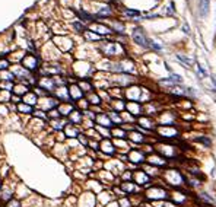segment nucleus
Listing matches in <instances>:
<instances>
[{
    "instance_id": "obj_11",
    "label": "nucleus",
    "mask_w": 216,
    "mask_h": 207,
    "mask_svg": "<svg viewBox=\"0 0 216 207\" xmlns=\"http://www.w3.org/2000/svg\"><path fill=\"white\" fill-rule=\"evenodd\" d=\"M169 80L172 83H181L182 82V79L178 76V74H171V76H169Z\"/></svg>"
},
{
    "instance_id": "obj_3",
    "label": "nucleus",
    "mask_w": 216,
    "mask_h": 207,
    "mask_svg": "<svg viewBox=\"0 0 216 207\" xmlns=\"http://www.w3.org/2000/svg\"><path fill=\"white\" fill-rule=\"evenodd\" d=\"M130 160L131 162H135L136 165H139V164H143L145 160H146V156H145V153L143 152H140L139 149H136V150H133L131 153H130Z\"/></svg>"
},
{
    "instance_id": "obj_5",
    "label": "nucleus",
    "mask_w": 216,
    "mask_h": 207,
    "mask_svg": "<svg viewBox=\"0 0 216 207\" xmlns=\"http://www.w3.org/2000/svg\"><path fill=\"white\" fill-rule=\"evenodd\" d=\"M24 66L31 69V70H34V69H37V66H38V60H37L34 56H26V57L24 58Z\"/></svg>"
},
{
    "instance_id": "obj_9",
    "label": "nucleus",
    "mask_w": 216,
    "mask_h": 207,
    "mask_svg": "<svg viewBox=\"0 0 216 207\" xmlns=\"http://www.w3.org/2000/svg\"><path fill=\"white\" fill-rule=\"evenodd\" d=\"M92 29H95L96 32H101V34H107V32H110L108 31V28H105V26H102V25H95Z\"/></svg>"
},
{
    "instance_id": "obj_22",
    "label": "nucleus",
    "mask_w": 216,
    "mask_h": 207,
    "mask_svg": "<svg viewBox=\"0 0 216 207\" xmlns=\"http://www.w3.org/2000/svg\"><path fill=\"white\" fill-rule=\"evenodd\" d=\"M19 110H21V111H26V112H31V106H26V105H19Z\"/></svg>"
},
{
    "instance_id": "obj_10",
    "label": "nucleus",
    "mask_w": 216,
    "mask_h": 207,
    "mask_svg": "<svg viewBox=\"0 0 216 207\" xmlns=\"http://www.w3.org/2000/svg\"><path fill=\"white\" fill-rule=\"evenodd\" d=\"M177 60H180V61H182V63H186V64H187V67L190 66V64H193L191 58H187V57H184V56H177Z\"/></svg>"
},
{
    "instance_id": "obj_26",
    "label": "nucleus",
    "mask_w": 216,
    "mask_h": 207,
    "mask_svg": "<svg viewBox=\"0 0 216 207\" xmlns=\"http://www.w3.org/2000/svg\"><path fill=\"white\" fill-rule=\"evenodd\" d=\"M212 82H213V85L216 86V77L215 76H212Z\"/></svg>"
},
{
    "instance_id": "obj_20",
    "label": "nucleus",
    "mask_w": 216,
    "mask_h": 207,
    "mask_svg": "<svg viewBox=\"0 0 216 207\" xmlns=\"http://www.w3.org/2000/svg\"><path fill=\"white\" fill-rule=\"evenodd\" d=\"M114 134L117 136V137H126V133L121 130H114Z\"/></svg>"
},
{
    "instance_id": "obj_7",
    "label": "nucleus",
    "mask_w": 216,
    "mask_h": 207,
    "mask_svg": "<svg viewBox=\"0 0 216 207\" xmlns=\"http://www.w3.org/2000/svg\"><path fill=\"white\" fill-rule=\"evenodd\" d=\"M196 142H199V143H202V145H205L206 147H210L212 146V140L209 139V137H203V136H200V137H196Z\"/></svg>"
},
{
    "instance_id": "obj_13",
    "label": "nucleus",
    "mask_w": 216,
    "mask_h": 207,
    "mask_svg": "<svg viewBox=\"0 0 216 207\" xmlns=\"http://www.w3.org/2000/svg\"><path fill=\"white\" fill-rule=\"evenodd\" d=\"M148 47H150V48L156 50V51H159L161 50V45H158V44H155L152 39H148Z\"/></svg>"
},
{
    "instance_id": "obj_19",
    "label": "nucleus",
    "mask_w": 216,
    "mask_h": 207,
    "mask_svg": "<svg viewBox=\"0 0 216 207\" xmlns=\"http://www.w3.org/2000/svg\"><path fill=\"white\" fill-rule=\"evenodd\" d=\"M197 67H199V72H200V74H202V76H207L206 69H203V66H200V64H197Z\"/></svg>"
},
{
    "instance_id": "obj_2",
    "label": "nucleus",
    "mask_w": 216,
    "mask_h": 207,
    "mask_svg": "<svg viewBox=\"0 0 216 207\" xmlns=\"http://www.w3.org/2000/svg\"><path fill=\"white\" fill-rule=\"evenodd\" d=\"M133 179H135L136 184L145 185L146 182H149V175L145 172L143 169H139V171H136V172L133 173Z\"/></svg>"
},
{
    "instance_id": "obj_15",
    "label": "nucleus",
    "mask_w": 216,
    "mask_h": 207,
    "mask_svg": "<svg viewBox=\"0 0 216 207\" xmlns=\"http://www.w3.org/2000/svg\"><path fill=\"white\" fill-rule=\"evenodd\" d=\"M110 13H111L110 7H104V9L99 10V16H102V15H105V16H107V15H110Z\"/></svg>"
},
{
    "instance_id": "obj_12",
    "label": "nucleus",
    "mask_w": 216,
    "mask_h": 207,
    "mask_svg": "<svg viewBox=\"0 0 216 207\" xmlns=\"http://www.w3.org/2000/svg\"><path fill=\"white\" fill-rule=\"evenodd\" d=\"M131 139L136 140V142H140V143L145 142V137L142 134H139V133H133V134H131Z\"/></svg>"
},
{
    "instance_id": "obj_6",
    "label": "nucleus",
    "mask_w": 216,
    "mask_h": 207,
    "mask_svg": "<svg viewBox=\"0 0 216 207\" xmlns=\"http://www.w3.org/2000/svg\"><path fill=\"white\" fill-rule=\"evenodd\" d=\"M209 2L210 0H200V15L206 16L209 13Z\"/></svg>"
},
{
    "instance_id": "obj_18",
    "label": "nucleus",
    "mask_w": 216,
    "mask_h": 207,
    "mask_svg": "<svg viewBox=\"0 0 216 207\" xmlns=\"http://www.w3.org/2000/svg\"><path fill=\"white\" fill-rule=\"evenodd\" d=\"M114 28L117 29V32H124V26L121 24H114Z\"/></svg>"
},
{
    "instance_id": "obj_17",
    "label": "nucleus",
    "mask_w": 216,
    "mask_h": 207,
    "mask_svg": "<svg viewBox=\"0 0 216 207\" xmlns=\"http://www.w3.org/2000/svg\"><path fill=\"white\" fill-rule=\"evenodd\" d=\"M174 12H175V10H174V2H171L169 6H168V9H167V13H168V15H174Z\"/></svg>"
},
{
    "instance_id": "obj_1",
    "label": "nucleus",
    "mask_w": 216,
    "mask_h": 207,
    "mask_svg": "<svg viewBox=\"0 0 216 207\" xmlns=\"http://www.w3.org/2000/svg\"><path fill=\"white\" fill-rule=\"evenodd\" d=\"M133 39H135V43H137L139 45H142V47H148V38L145 37L143 31L140 28H136L135 31H133Z\"/></svg>"
},
{
    "instance_id": "obj_24",
    "label": "nucleus",
    "mask_w": 216,
    "mask_h": 207,
    "mask_svg": "<svg viewBox=\"0 0 216 207\" xmlns=\"http://www.w3.org/2000/svg\"><path fill=\"white\" fill-rule=\"evenodd\" d=\"M7 67V63L6 61H0V69H6Z\"/></svg>"
},
{
    "instance_id": "obj_21",
    "label": "nucleus",
    "mask_w": 216,
    "mask_h": 207,
    "mask_svg": "<svg viewBox=\"0 0 216 207\" xmlns=\"http://www.w3.org/2000/svg\"><path fill=\"white\" fill-rule=\"evenodd\" d=\"M126 13L130 15V16H137V15H140L137 10H126Z\"/></svg>"
},
{
    "instance_id": "obj_14",
    "label": "nucleus",
    "mask_w": 216,
    "mask_h": 207,
    "mask_svg": "<svg viewBox=\"0 0 216 207\" xmlns=\"http://www.w3.org/2000/svg\"><path fill=\"white\" fill-rule=\"evenodd\" d=\"M77 89H79V88H72L70 91H72V95H73V97L79 98V97H82V93H80V92H79V91H77Z\"/></svg>"
},
{
    "instance_id": "obj_25",
    "label": "nucleus",
    "mask_w": 216,
    "mask_h": 207,
    "mask_svg": "<svg viewBox=\"0 0 216 207\" xmlns=\"http://www.w3.org/2000/svg\"><path fill=\"white\" fill-rule=\"evenodd\" d=\"M75 28H77V29H83V26H82L80 24H75Z\"/></svg>"
},
{
    "instance_id": "obj_16",
    "label": "nucleus",
    "mask_w": 216,
    "mask_h": 207,
    "mask_svg": "<svg viewBox=\"0 0 216 207\" xmlns=\"http://www.w3.org/2000/svg\"><path fill=\"white\" fill-rule=\"evenodd\" d=\"M86 38H89V39H99L101 38V37H99V35H95V34H91V32H86Z\"/></svg>"
},
{
    "instance_id": "obj_23",
    "label": "nucleus",
    "mask_w": 216,
    "mask_h": 207,
    "mask_svg": "<svg viewBox=\"0 0 216 207\" xmlns=\"http://www.w3.org/2000/svg\"><path fill=\"white\" fill-rule=\"evenodd\" d=\"M182 29H184V34H190V28H188L187 24H182Z\"/></svg>"
},
{
    "instance_id": "obj_8",
    "label": "nucleus",
    "mask_w": 216,
    "mask_h": 207,
    "mask_svg": "<svg viewBox=\"0 0 216 207\" xmlns=\"http://www.w3.org/2000/svg\"><path fill=\"white\" fill-rule=\"evenodd\" d=\"M98 121H101L102 125H107V127H110V125L113 124V121H111L108 117H105V115H99V117H98Z\"/></svg>"
},
{
    "instance_id": "obj_4",
    "label": "nucleus",
    "mask_w": 216,
    "mask_h": 207,
    "mask_svg": "<svg viewBox=\"0 0 216 207\" xmlns=\"http://www.w3.org/2000/svg\"><path fill=\"white\" fill-rule=\"evenodd\" d=\"M102 51L105 54H108V56H111V54H117V53H120L121 51V48L117 45V44H114V43H108L107 45H104L102 47Z\"/></svg>"
}]
</instances>
